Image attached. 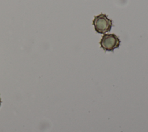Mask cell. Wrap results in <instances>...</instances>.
I'll list each match as a JSON object with an SVG mask.
<instances>
[{
  "instance_id": "6da1fadb",
  "label": "cell",
  "mask_w": 148,
  "mask_h": 132,
  "mask_svg": "<svg viewBox=\"0 0 148 132\" xmlns=\"http://www.w3.org/2000/svg\"><path fill=\"white\" fill-rule=\"evenodd\" d=\"M92 24L97 33L105 34L111 30L113 21L109 19L106 14L101 13L94 17Z\"/></svg>"
},
{
  "instance_id": "7a4b0ae2",
  "label": "cell",
  "mask_w": 148,
  "mask_h": 132,
  "mask_svg": "<svg viewBox=\"0 0 148 132\" xmlns=\"http://www.w3.org/2000/svg\"><path fill=\"white\" fill-rule=\"evenodd\" d=\"M120 40L114 34H104L99 42L101 47L105 51L112 52L118 48L120 45Z\"/></svg>"
},
{
  "instance_id": "3957f363",
  "label": "cell",
  "mask_w": 148,
  "mask_h": 132,
  "mask_svg": "<svg viewBox=\"0 0 148 132\" xmlns=\"http://www.w3.org/2000/svg\"><path fill=\"white\" fill-rule=\"evenodd\" d=\"M1 103H2V101H1V97H0V107H1Z\"/></svg>"
}]
</instances>
